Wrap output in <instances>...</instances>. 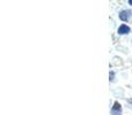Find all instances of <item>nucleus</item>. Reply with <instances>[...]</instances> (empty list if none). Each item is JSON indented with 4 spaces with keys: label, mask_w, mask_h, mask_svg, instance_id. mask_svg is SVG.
<instances>
[{
    "label": "nucleus",
    "mask_w": 132,
    "mask_h": 115,
    "mask_svg": "<svg viewBox=\"0 0 132 115\" xmlns=\"http://www.w3.org/2000/svg\"><path fill=\"white\" fill-rule=\"evenodd\" d=\"M111 114L112 115H121L122 114V107L118 101L114 102V106H112V108H111Z\"/></svg>",
    "instance_id": "obj_1"
},
{
    "label": "nucleus",
    "mask_w": 132,
    "mask_h": 115,
    "mask_svg": "<svg viewBox=\"0 0 132 115\" xmlns=\"http://www.w3.org/2000/svg\"><path fill=\"white\" fill-rule=\"evenodd\" d=\"M131 15H132L131 11H123V12H121V14H119V18H121L122 21H128L129 18L131 17Z\"/></svg>",
    "instance_id": "obj_2"
},
{
    "label": "nucleus",
    "mask_w": 132,
    "mask_h": 115,
    "mask_svg": "<svg viewBox=\"0 0 132 115\" xmlns=\"http://www.w3.org/2000/svg\"><path fill=\"white\" fill-rule=\"evenodd\" d=\"M129 32H130V28H129L128 25L122 24L121 27L118 28V34L119 35H126V34H129Z\"/></svg>",
    "instance_id": "obj_3"
},
{
    "label": "nucleus",
    "mask_w": 132,
    "mask_h": 115,
    "mask_svg": "<svg viewBox=\"0 0 132 115\" xmlns=\"http://www.w3.org/2000/svg\"><path fill=\"white\" fill-rule=\"evenodd\" d=\"M109 76H110V82H111V81H114V77H115V74H114V71H110Z\"/></svg>",
    "instance_id": "obj_4"
},
{
    "label": "nucleus",
    "mask_w": 132,
    "mask_h": 115,
    "mask_svg": "<svg viewBox=\"0 0 132 115\" xmlns=\"http://www.w3.org/2000/svg\"><path fill=\"white\" fill-rule=\"evenodd\" d=\"M128 102H129V104H130L131 106H132V99H129V100H128Z\"/></svg>",
    "instance_id": "obj_5"
},
{
    "label": "nucleus",
    "mask_w": 132,
    "mask_h": 115,
    "mask_svg": "<svg viewBox=\"0 0 132 115\" xmlns=\"http://www.w3.org/2000/svg\"><path fill=\"white\" fill-rule=\"evenodd\" d=\"M129 4H130V5H132V0H129Z\"/></svg>",
    "instance_id": "obj_6"
}]
</instances>
